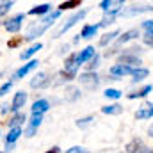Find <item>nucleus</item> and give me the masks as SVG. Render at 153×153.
I'll return each instance as SVG.
<instances>
[{
    "label": "nucleus",
    "mask_w": 153,
    "mask_h": 153,
    "mask_svg": "<svg viewBox=\"0 0 153 153\" xmlns=\"http://www.w3.org/2000/svg\"><path fill=\"white\" fill-rule=\"evenodd\" d=\"M41 48H43V45H41V43H34L32 46H29L25 52H22V53H20V59H22V61H27V59H30L34 53H38Z\"/></svg>",
    "instance_id": "18"
},
{
    "label": "nucleus",
    "mask_w": 153,
    "mask_h": 153,
    "mask_svg": "<svg viewBox=\"0 0 153 153\" xmlns=\"http://www.w3.org/2000/svg\"><path fill=\"white\" fill-rule=\"evenodd\" d=\"M27 103V93L25 91H18L13 98V103H11V111L13 112H22V109L25 107Z\"/></svg>",
    "instance_id": "9"
},
{
    "label": "nucleus",
    "mask_w": 153,
    "mask_h": 153,
    "mask_svg": "<svg viewBox=\"0 0 153 153\" xmlns=\"http://www.w3.org/2000/svg\"><path fill=\"white\" fill-rule=\"evenodd\" d=\"M98 66H100V57H98V55H94V57L89 61V64H87V71H94Z\"/></svg>",
    "instance_id": "31"
},
{
    "label": "nucleus",
    "mask_w": 153,
    "mask_h": 153,
    "mask_svg": "<svg viewBox=\"0 0 153 153\" xmlns=\"http://www.w3.org/2000/svg\"><path fill=\"white\" fill-rule=\"evenodd\" d=\"M146 11H153V5H134L125 14H139V13H146Z\"/></svg>",
    "instance_id": "27"
},
{
    "label": "nucleus",
    "mask_w": 153,
    "mask_h": 153,
    "mask_svg": "<svg viewBox=\"0 0 153 153\" xmlns=\"http://www.w3.org/2000/svg\"><path fill=\"white\" fill-rule=\"evenodd\" d=\"M50 82H52L50 73L39 71L38 75H34L32 78H30V87H32V89H45V87L50 85Z\"/></svg>",
    "instance_id": "5"
},
{
    "label": "nucleus",
    "mask_w": 153,
    "mask_h": 153,
    "mask_svg": "<svg viewBox=\"0 0 153 153\" xmlns=\"http://www.w3.org/2000/svg\"><path fill=\"white\" fill-rule=\"evenodd\" d=\"M94 55H96L94 48H93V46H85L82 52H78V53H76V62H78V64H82V62H87V61H91Z\"/></svg>",
    "instance_id": "14"
},
{
    "label": "nucleus",
    "mask_w": 153,
    "mask_h": 153,
    "mask_svg": "<svg viewBox=\"0 0 153 153\" xmlns=\"http://www.w3.org/2000/svg\"><path fill=\"white\" fill-rule=\"evenodd\" d=\"M23 123H25V114H23V112H14V114H13V117L7 121L9 128H20Z\"/></svg>",
    "instance_id": "17"
},
{
    "label": "nucleus",
    "mask_w": 153,
    "mask_h": 153,
    "mask_svg": "<svg viewBox=\"0 0 153 153\" xmlns=\"http://www.w3.org/2000/svg\"><path fill=\"white\" fill-rule=\"evenodd\" d=\"M9 109H11V107H9V105H5V103H4V105H0V112H7Z\"/></svg>",
    "instance_id": "38"
},
{
    "label": "nucleus",
    "mask_w": 153,
    "mask_h": 153,
    "mask_svg": "<svg viewBox=\"0 0 153 153\" xmlns=\"http://www.w3.org/2000/svg\"><path fill=\"white\" fill-rule=\"evenodd\" d=\"M71 7H80V2H78V0H73V2H64V4H61L59 11L62 13L64 9H71Z\"/></svg>",
    "instance_id": "32"
},
{
    "label": "nucleus",
    "mask_w": 153,
    "mask_h": 153,
    "mask_svg": "<svg viewBox=\"0 0 153 153\" xmlns=\"http://www.w3.org/2000/svg\"><path fill=\"white\" fill-rule=\"evenodd\" d=\"M48 29H50V25H45V23H41V22H38V25H30V27H29V32H27V36H25V41H32V39L39 38V36L45 34Z\"/></svg>",
    "instance_id": "8"
},
{
    "label": "nucleus",
    "mask_w": 153,
    "mask_h": 153,
    "mask_svg": "<svg viewBox=\"0 0 153 153\" xmlns=\"http://www.w3.org/2000/svg\"><path fill=\"white\" fill-rule=\"evenodd\" d=\"M0 153H2V152H0Z\"/></svg>",
    "instance_id": "42"
},
{
    "label": "nucleus",
    "mask_w": 153,
    "mask_h": 153,
    "mask_svg": "<svg viewBox=\"0 0 153 153\" xmlns=\"http://www.w3.org/2000/svg\"><path fill=\"white\" fill-rule=\"evenodd\" d=\"M85 14H87V11H85V9H80V11H78V13H75L73 16H70V18H68V22H66V23H64V25H62V27H61V29L53 34V38H61V36H62L64 32H68L73 25H76L78 22H82V20L85 18Z\"/></svg>",
    "instance_id": "1"
},
{
    "label": "nucleus",
    "mask_w": 153,
    "mask_h": 153,
    "mask_svg": "<svg viewBox=\"0 0 153 153\" xmlns=\"http://www.w3.org/2000/svg\"><path fill=\"white\" fill-rule=\"evenodd\" d=\"M78 82H80L85 89L93 91V89H96V87H98L100 78H98V75H96L94 71H85V73H82V75L78 76Z\"/></svg>",
    "instance_id": "3"
},
{
    "label": "nucleus",
    "mask_w": 153,
    "mask_h": 153,
    "mask_svg": "<svg viewBox=\"0 0 153 153\" xmlns=\"http://www.w3.org/2000/svg\"><path fill=\"white\" fill-rule=\"evenodd\" d=\"M11 7H13V2H11V0H7V2H0V18H2L4 14H7Z\"/></svg>",
    "instance_id": "30"
},
{
    "label": "nucleus",
    "mask_w": 153,
    "mask_h": 153,
    "mask_svg": "<svg viewBox=\"0 0 153 153\" xmlns=\"http://www.w3.org/2000/svg\"><path fill=\"white\" fill-rule=\"evenodd\" d=\"M143 27H144V30H146V34H144V43L153 48V22L152 20H146V22L143 23Z\"/></svg>",
    "instance_id": "15"
},
{
    "label": "nucleus",
    "mask_w": 153,
    "mask_h": 153,
    "mask_svg": "<svg viewBox=\"0 0 153 153\" xmlns=\"http://www.w3.org/2000/svg\"><path fill=\"white\" fill-rule=\"evenodd\" d=\"M13 148H14V146H13V144H5V152H11V150H13Z\"/></svg>",
    "instance_id": "39"
},
{
    "label": "nucleus",
    "mask_w": 153,
    "mask_h": 153,
    "mask_svg": "<svg viewBox=\"0 0 153 153\" xmlns=\"http://www.w3.org/2000/svg\"><path fill=\"white\" fill-rule=\"evenodd\" d=\"M153 116V103H146L143 109H139L137 112H135V117L137 119H148V117H152Z\"/></svg>",
    "instance_id": "20"
},
{
    "label": "nucleus",
    "mask_w": 153,
    "mask_h": 153,
    "mask_svg": "<svg viewBox=\"0 0 153 153\" xmlns=\"http://www.w3.org/2000/svg\"><path fill=\"white\" fill-rule=\"evenodd\" d=\"M100 7L105 11V14H119V11L123 9V2L121 0H102Z\"/></svg>",
    "instance_id": "6"
},
{
    "label": "nucleus",
    "mask_w": 153,
    "mask_h": 153,
    "mask_svg": "<svg viewBox=\"0 0 153 153\" xmlns=\"http://www.w3.org/2000/svg\"><path fill=\"white\" fill-rule=\"evenodd\" d=\"M107 98H112V100H117V98H121V91H117V89H112V87H109L105 93H103Z\"/></svg>",
    "instance_id": "29"
},
{
    "label": "nucleus",
    "mask_w": 153,
    "mask_h": 153,
    "mask_svg": "<svg viewBox=\"0 0 153 153\" xmlns=\"http://www.w3.org/2000/svg\"><path fill=\"white\" fill-rule=\"evenodd\" d=\"M22 134H23L22 128H9V134L5 135V144H13V146H14Z\"/></svg>",
    "instance_id": "16"
},
{
    "label": "nucleus",
    "mask_w": 153,
    "mask_h": 153,
    "mask_svg": "<svg viewBox=\"0 0 153 153\" xmlns=\"http://www.w3.org/2000/svg\"><path fill=\"white\" fill-rule=\"evenodd\" d=\"M59 152H61V148L59 146H53L52 150H48V152H45V153H59Z\"/></svg>",
    "instance_id": "37"
},
{
    "label": "nucleus",
    "mask_w": 153,
    "mask_h": 153,
    "mask_svg": "<svg viewBox=\"0 0 153 153\" xmlns=\"http://www.w3.org/2000/svg\"><path fill=\"white\" fill-rule=\"evenodd\" d=\"M50 9H52V5H50V4H39V5L32 7V9L29 11V14H30V16H41V14H48V13H50Z\"/></svg>",
    "instance_id": "19"
},
{
    "label": "nucleus",
    "mask_w": 153,
    "mask_h": 153,
    "mask_svg": "<svg viewBox=\"0 0 153 153\" xmlns=\"http://www.w3.org/2000/svg\"><path fill=\"white\" fill-rule=\"evenodd\" d=\"M93 119H94L93 116H87V117H82V119H78V121H76V126H78V128H85V126H87V125H89V123H91Z\"/></svg>",
    "instance_id": "34"
},
{
    "label": "nucleus",
    "mask_w": 153,
    "mask_h": 153,
    "mask_svg": "<svg viewBox=\"0 0 153 153\" xmlns=\"http://www.w3.org/2000/svg\"><path fill=\"white\" fill-rule=\"evenodd\" d=\"M117 36H119V30H112V32L103 34V36L100 38V46H107V45H109V43H112Z\"/></svg>",
    "instance_id": "23"
},
{
    "label": "nucleus",
    "mask_w": 153,
    "mask_h": 153,
    "mask_svg": "<svg viewBox=\"0 0 153 153\" xmlns=\"http://www.w3.org/2000/svg\"><path fill=\"white\" fill-rule=\"evenodd\" d=\"M23 22H25V14H23V13H20V14H14L13 18L5 20V22H4V27H5L11 34H16V32H20V29H22Z\"/></svg>",
    "instance_id": "4"
},
{
    "label": "nucleus",
    "mask_w": 153,
    "mask_h": 153,
    "mask_svg": "<svg viewBox=\"0 0 153 153\" xmlns=\"http://www.w3.org/2000/svg\"><path fill=\"white\" fill-rule=\"evenodd\" d=\"M59 16H61V11H53L52 14L48 13V14H46V16H45V18L41 20V23H45V25H50V27H52V25L55 23V20L59 18Z\"/></svg>",
    "instance_id": "26"
},
{
    "label": "nucleus",
    "mask_w": 153,
    "mask_h": 153,
    "mask_svg": "<svg viewBox=\"0 0 153 153\" xmlns=\"http://www.w3.org/2000/svg\"><path fill=\"white\" fill-rule=\"evenodd\" d=\"M148 75H150V71H148L146 68H135L134 73H132V76H134L132 80H134V82H141V80H144Z\"/></svg>",
    "instance_id": "25"
},
{
    "label": "nucleus",
    "mask_w": 153,
    "mask_h": 153,
    "mask_svg": "<svg viewBox=\"0 0 153 153\" xmlns=\"http://www.w3.org/2000/svg\"><path fill=\"white\" fill-rule=\"evenodd\" d=\"M23 43V38H16V39H13V41H7V46L9 48H16V46H20Z\"/></svg>",
    "instance_id": "35"
},
{
    "label": "nucleus",
    "mask_w": 153,
    "mask_h": 153,
    "mask_svg": "<svg viewBox=\"0 0 153 153\" xmlns=\"http://www.w3.org/2000/svg\"><path fill=\"white\" fill-rule=\"evenodd\" d=\"M152 91H153V85H152V84H148V85H144L143 89H139L137 93H130V94H128V98H130V100H135V98H144V96H146L148 93H152Z\"/></svg>",
    "instance_id": "22"
},
{
    "label": "nucleus",
    "mask_w": 153,
    "mask_h": 153,
    "mask_svg": "<svg viewBox=\"0 0 153 153\" xmlns=\"http://www.w3.org/2000/svg\"><path fill=\"white\" fill-rule=\"evenodd\" d=\"M78 68H80V64L76 62V53H71L64 62V76H66V80H73L76 76Z\"/></svg>",
    "instance_id": "2"
},
{
    "label": "nucleus",
    "mask_w": 153,
    "mask_h": 153,
    "mask_svg": "<svg viewBox=\"0 0 153 153\" xmlns=\"http://www.w3.org/2000/svg\"><path fill=\"white\" fill-rule=\"evenodd\" d=\"M134 70L135 68H132V66H125V64H114L112 68H111V75L117 78V76H125V75H132L134 73Z\"/></svg>",
    "instance_id": "10"
},
{
    "label": "nucleus",
    "mask_w": 153,
    "mask_h": 153,
    "mask_svg": "<svg viewBox=\"0 0 153 153\" xmlns=\"http://www.w3.org/2000/svg\"><path fill=\"white\" fill-rule=\"evenodd\" d=\"M98 29H100V25H84V29H82V32L78 34L75 38V43L78 39H91L93 36H96V32H98Z\"/></svg>",
    "instance_id": "13"
},
{
    "label": "nucleus",
    "mask_w": 153,
    "mask_h": 153,
    "mask_svg": "<svg viewBox=\"0 0 153 153\" xmlns=\"http://www.w3.org/2000/svg\"><path fill=\"white\" fill-rule=\"evenodd\" d=\"M11 87H13V80H9V82L2 84V85H0V98H2V96H5V94L11 91Z\"/></svg>",
    "instance_id": "33"
},
{
    "label": "nucleus",
    "mask_w": 153,
    "mask_h": 153,
    "mask_svg": "<svg viewBox=\"0 0 153 153\" xmlns=\"http://www.w3.org/2000/svg\"><path fill=\"white\" fill-rule=\"evenodd\" d=\"M66 153H89L85 148H82V146H73V148H70Z\"/></svg>",
    "instance_id": "36"
},
{
    "label": "nucleus",
    "mask_w": 153,
    "mask_h": 153,
    "mask_svg": "<svg viewBox=\"0 0 153 153\" xmlns=\"http://www.w3.org/2000/svg\"><path fill=\"white\" fill-rule=\"evenodd\" d=\"M38 64H39L38 59H32V61H29L27 64H23L22 68H18V70L13 73V80H20V78H23L25 75H29L32 70H36V68H38Z\"/></svg>",
    "instance_id": "7"
},
{
    "label": "nucleus",
    "mask_w": 153,
    "mask_h": 153,
    "mask_svg": "<svg viewBox=\"0 0 153 153\" xmlns=\"http://www.w3.org/2000/svg\"><path fill=\"white\" fill-rule=\"evenodd\" d=\"M137 36H139V30H137V29H130V30H126L123 36L117 38V45H125L126 41H132V39H135Z\"/></svg>",
    "instance_id": "21"
},
{
    "label": "nucleus",
    "mask_w": 153,
    "mask_h": 153,
    "mask_svg": "<svg viewBox=\"0 0 153 153\" xmlns=\"http://www.w3.org/2000/svg\"><path fill=\"white\" fill-rule=\"evenodd\" d=\"M121 111H123V107L117 105V103L107 105V107H102V112H103V114H109V116H117V114H121Z\"/></svg>",
    "instance_id": "24"
},
{
    "label": "nucleus",
    "mask_w": 153,
    "mask_h": 153,
    "mask_svg": "<svg viewBox=\"0 0 153 153\" xmlns=\"http://www.w3.org/2000/svg\"><path fill=\"white\" fill-rule=\"evenodd\" d=\"M41 123H43V116H32V119L29 121V126L25 130V137H32L41 126Z\"/></svg>",
    "instance_id": "12"
},
{
    "label": "nucleus",
    "mask_w": 153,
    "mask_h": 153,
    "mask_svg": "<svg viewBox=\"0 0 153 153\" xmlns=\"http://www.w3.org/2000/svg\"><path fill=\"white\" fill-rule=\"evenodd\" d=\"M76 98H80V89L78 87H68L66 89V100L68 102H75Z\"/></svg>",
    "instance_id": "28"
},
{
    "label": "nucleus",
    "mask_w": 153,
    "mask_h": 153,
    "mask_svg": "<svg viewBox=\"0 0 153 153\" xmlns=\"http://www.w3.org/2000/svg\"><path fill=\"white\" fill-rule=\"evenodd\" d=\"M148 134H150V137H153V123H152V126L148 128Z\"/></svg>",
    "instance_id": "40"
},
{
    "label": "nucleus",
    "mask_w": 153,
    "mask_h": 153,
    "mask_svg": "<svg viewBox=\"0 0 153 153\" xmlns=\"http://www.w3.org/2000/svg\"><path fill=\"white\" fill-rule=\"evenodd\" d=\"M141 153H148V152H141Z\"/></svg>",
    "instance_id": "41"
},
{
    "label": "nucleus",
    "mask_w": 153,
    "mask_h": 153,
    "mask_svg": "<svg viewBox=\"0 0 153 153\" xmlns=\"http://www.w3.org/2000/svg\"><path fill=\"white\" fill-rule=\"evenodd\" d=\"M48 109H50V103L46 100H36L30 107V112L32 116H43L45 112H48Z\"/></svg>",
    "instance_id": "11"
}]
</instances>
